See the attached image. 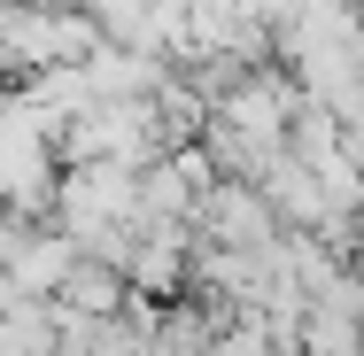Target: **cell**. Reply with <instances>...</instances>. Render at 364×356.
I'll use <instances>...</instances> for the list:
<instances>
[{
  "mask_svg": "<svg viewBox=\"0 0 364 356\" xmlns=\"http://www.w3.org/2000/svg\"><path fill=\"white\" fill-rule=\"evenodd\" d=\"M117 217H132V163H109V155L77 163L70 178H63V232L85 248V240H93L101 225H117Z\"/></svg>",
  "mask_w": 364,
  "mask_h": 356,
  "instance_id": "obj_1",
  "label": "cell"
},
{
  "mask_svg": "<svg viewBox=\"0 0 364 356\" xmlns=\"http://www.w3.org/2000/svg\"><path fill=\"white\" fill-rule=\"evenodd\" d=\"M194 217H202V240H218V248H256V240L279 232L272 202H264L248 178H218V186H202V194H194Z\"/></svg>",
  "mask_w": 364,
  "mask_h": 356,
  "instance_id": "obj_2",
  "label": "cell"
},
{
  "mask_svg": "<svg viewBox=\"0 0 364 356\" xmlns=\"http://www.w3.org/2000/svg\"><path fill=\"white\" fill-rule=\"evenodd\" d=\"M186 225L178 217H163V225H140L132 232V256H124V286H140V294H171V286H186Z\"/></svg>",
  "mask_w": 364,
  "mask_h": 356,
  "instance_id": "obj_3",
  "label": "cell"
},
{
  "mask_svg": "<svg viewBox=\"0 0 364 356\" xmlns=\"http://www.w3.org/2000/svg\"><path fill=\"white\" fill-rule=\"evenodd\" d=\"M70 264H77L70 232H39V240H16V232H8V240H0V271L23 286V294H55Z\"/></svg>",
  "mask_w": 364,
  "mask_h": 356,
  "instance_id": "obj_4",
  "label": "cell"
},
{
  "mask_svg": "<svg viewBox=\"0 0 364 356\" xmlns=\"http://www.w3.org/2000/svg\"><path fill=\"white\" fill-rule=\"evenodd\" d=\"M218 318H225V310H218ZM218 318H210V310H155V325H147L140 356H210Z\"/></svg>",
  "mask_w": 364,
  "mask_h": 356,
  "instance_id": "obj_5",
  "label": "cell"
}]
</instances>
